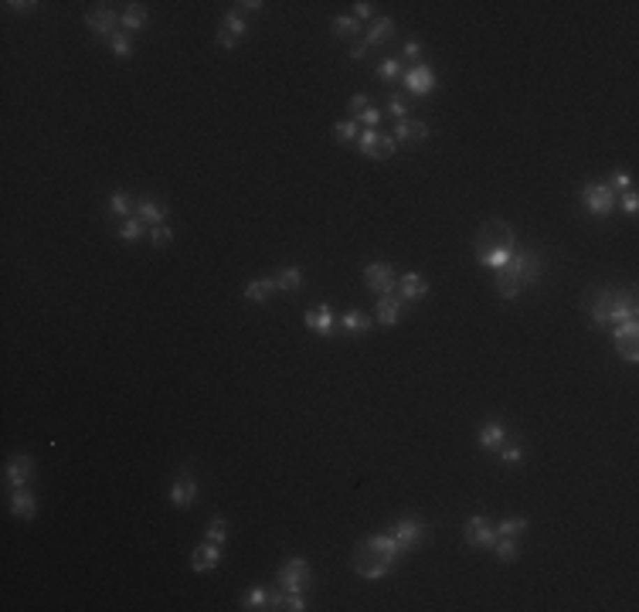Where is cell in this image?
Masks as SVG:
<instances>
[{
  "mask_svg": "<svg viewBox=\"0 0 639 612\" xmlns=\"http://www.w3.org/2000/svg\"><path fill=\"white\" fill-rule=\"evenodd\" d=\"M588 316H592V323L595 327H615V323H622V320H636L639 306H636V289H609V286H602V289H595V293H588Z\"/></svg>",
  "mask_w": 639,
  "mask_h": 612,
  "instance_id": "obj_1",
  "label": "cell"
},
{
  "mask_svg": "<svg viewBox=\"0 0 639 612\" xmlns=\"http://www.w3.org/2000/svg\"><path fill=\"white\" fill-rule=\"evenodd\" d=\"M473 249H476V262H483L490 269L504 265L507 258L517 249V235L513 228L504 221V218H490L476 228V238H473Z\"/></svg>",
  "mask_w": 639,
  "mask_h": 612,
  "instance_id": "obj_2",
  "label": "cell"
},
{
  "mask_svg": "<svg viewBox=\"0 0 639 612\" xmlns=\"http://www.w3.org/2000/svg\"><path fill=\"white\" fill-rule=\"evenodd\" d=\"M351 564H354V571H358L360 578H367V582H378V578H384L398 561L391 558V555H384L381 548H374L367 537L360 541L358 548H354V558H351Z\"/></svg>",
  "mask_w": 639,
  "mask_h": 612,
  "instance_id": "obj_3",
  "label": "cell"
},
{
  "mask_svg": "<svg viewBox=\"0 0 639 612\" xmlns=\"http://www.w3.org/2000/svg\"><path fill=\"white\" fill-rule=\"evenodd\" d=\"M500 269H507L513 279L520 282V289L524 286H534L541 279V272H544V255L534 252V249H513V255L500 265Z\"/></svg>",
  "mask_w": 639,
  "mask_h": 612,
  "instance_id": "obj_4",
  "label": "cell"
},
{
  "mask_svg": "<svg viewBox=\"0 0 639 612\" xmlns=\"http://www.w3.org/2000/svg\"><path fill=\"white\" fill-rule=\"evenodd\" d=\"M582 204H585L588 214L609 218L615 207H619V194H615L609 184H585V187H582Z\"/></svg>",
  "mask_w": 639,
  "mask_h": 612,
  "instance_id": "obj_5",
  "label": "cell"
},
{
  "mask_svg": "<svg viewBox=\"0 0 639 612\" xmlns=\"http://www.w3.org/2000/svg\"><path fill=\"white\" fill-rule=\"evenodd\" d=\"M612 344H615V351H619L622 360L636 364L639 360V323L636 320H622V323H615L612 327Z\"/></svg>",
  "mask_w": 639,
  "mask_h": 612,
  "instance_id": "obj_6",
  "label": "cell"
},
{
  "mask_svg": "<svg viewBox=\"0 0 639 612\" xmlns=\"http://www.w3.org/2000/svg\"><path fill=\"white\" fill-rule=\"evenodd\" d=\"M364 286L371 289V293H395V286H398V272H395V265H388V262H371V265H364Z\"/></svg>",
  "mask_w": 639,
  "mask_h": 612,
  "instance_id": "obj_7",
  "label": "cell"
},
{
  "mask_svg": "<svg viewBox=\"0 0 639 612\" xmlns=\"http://www.w3.org/2000/svg\"><path fill=\"white\" fill-rule=\"evenodd\" d=\"M391 534H395V541L402 544V551L409 555L411 548H418V544L429 537V524H425V520H418V517H402V520L395 524V531H391Z\"/></svg>",
  "mask_w": 639,
  "mask_h": 612,
  "instance_id": "obj_8",
  "label": "cell"
},
{
  "mask_svg": "<svg viewBox=\"0 0 639 612\" xmlns=\"http://www.w3.org/2000/svg\"><path fill=\"white\" fill-rule=\"evenodd\" d=\"M85 24H89V31H92V34H99V38H105V41H109V38L119 31L123 17H119L116 10H109V7H103V3H99V7H89V10H85Z\"/></svg>",
  "mask_w": 639,
  "mask_h": 612,
  "instance_id": "obj_9",
  "label": "cell"
},
{
  "mask_svg": "<svg viewBox=\"0 0 639 612\" xmlns=\"http://www.w3.org/2000/svg\"><path fill=\"white\" fill-rule=\"evenodd\" d=\"M279 588L282 592H303L309 585V561L303 558H289L286 564L279 568Z\"/></svg>",
  "mask_w": 639,
  "mask_h": 612,
  "instance_id": "obj_10",
  "label": "cell"
},
{
  "mask_svg": "<svg viewBox=\"0 0 639 612\" xmlns=\"http://www.w3.org/2000/svg\"><path fill=\"white\" fill-rule=\"evenodd\" d=\"M395 147H398L395 136H384V133H374V129H364L358 136V150L364 156H374V160H388L395 153Z\"/></svg>",
  "mask_w": 639,
  "mask_h": 612,
  "instance_id": "obj_11",
  "label": "cell"
},
{
  "mask_svg": "<svg viewBox=\"0 0 639 612\" xmlns=\"http://www.w3.org/2000/svg\"><path fill=\"white\" fill-rule=\"evenodd\" d=\"M31 473H34V459L27 453H17V456L7 459V466H3V483H7V490H21V486H27Z\"/></svg>",
  "mask_w": 639,
  "mask_h": 612,
  "instance_id": "obj_12",
  "label": "cell"
},
{
  "mask_svg": "<svg viewBox=\"0 0 639 612\" xmlns=\"http://www.w3.org/2000/svg\"><path fill=\"white\" fill-rule=\"evenodd\" d=\"M462 534H466V544H473V548H493V541H497V531L490 527L483 513H473L462 524Z\"/></svg>",
  "mask_w": 639,
  "mask_h": 612,
  "instance_id": "obj_13",
  "label": "cell"
},
{
  "mask_svg": "<svg viewBox=\"0 0 639 612\" xmlns=\"http://www.w3.org/2000/svg\"><path fill=\"white\" fill-rule=\"evenodd\" d=\"M194 500H198V483H194V476H191V469H180L174 486H170V504L180 510L194 507Z\"/></svg>",
  "mask_w": 639,
  "mask_h": 612,
  "instance_id": "obj_14",
  "label": "cell"
},
{
  "mask_svg": "<svg viewBox=\"0 0 639 612\" xmlns=\"http://www.w3.org/2000/svg\"><path fill=\"white\" fill-rule=\"evenodd\" d=\"M402 309H405V300L398 293H384V296H378V303H374V316H378L381 327H395L402 320Z\"/></svg>",
  "mask_w": 639,
  "mask_h": 612,
  "instance_id": "obj_15",
  "label": "cell"
},
{
  "mask_svg": "<svg viewBox=\"0 0 639 612\" xmlns=\"http://www.w3.org/2000/svg\"><path fill=\"white\" fill-rule=\"evenodd\" d=\"M218 561H221V544H214V541H201L191 551V568L194 571H214Z\"/></svg>",
  "mask_w": 639,
  "mask_h": 612,
  "instance_id": "obj_16",
  "label": "cell"
},
{
  "mask_svg": "<svg viewBox=\"0 0 639 612\" xmlns=\"http://www.w3.org/2000/svg\"><path fill=\"white\" fill-rule=\"evenodd\" d=\"M147 228L154 225H167V204H160L156 198H136V211H133Z\"/></svg>",
  "mask_w": 639,
  "mask_h": 612,
  "instance_id": "obj_17",
  "label": "cell"
},
{
  "mask_svg": "<svg viewBox=\"0 0 639 612\" xmlns=\"http://www.w3.org/2000/svg\"><path fill=\"white\" fill-rule=\"evenodd\" d=\"M303 323H307L313 333H320V337H333V309L327 303L309 306L307 313H303Z\"/></svg>",
  "mask_w": 639,
  "mask_h": 612,
  "instance_id": "obj_18",
  "label": "cell"
},
{
  "mask_svg": "<svg viewBox=\"0 0 639 612\" xmlns=\"http://www.w3.org/2000/svg\"><path fill=\"white\" fill-rule=\"evenodd\" d=\"M405 89L411 96H429L435 89V72L429 65H415L411 72H405Z\"/></svg>",
  "mask_w": 639,
  "mask_h": 612,
  "instance_id": "obj_19",
  "label": "cell"
},
{
  "mask_svg": "<svg viewBox=\"0 0 639 612\" xmlns=\"http://www.w3.org/2000/svg\"><path fill=\"white\" fill-rule=\"evenodd\" d=\"M398 286H402V300L405 303H415V300H422V296H429V279L422 276V272H405V276H398Z\"/></svg>",
  "mask_w": 639,
  "mask_h": 612,
  "instance_id": "obj_20",
  "label": "cell"
},
{
  "mask_svg": "<svg viewBox=\"0 0 639 612\" xmlns=\"http://www.w3.org/2000/svg\"><path fill=\"white\" fill-rule=\"evenodd\" d=\"M10 513H14V517H21V520H34L38 504H34V497H31V490H27V486L10 490Z\"/></svg>",
  "mask_w": 639,
  "mask_h": 612,
  "instance_id": "obj_21",
  "label": "cell"
},
{
  "mask_svg": "<svg viewBox=\"0 0 639 612\" xmlns=\"http://www.w3.org/2000/svg\"><path fill=\"white\" fill-rule=\"evenodd\" d=\"M371 327H374V320H371L367 313H360V309H351V313L340 316V330L351 333V337H364Z\"/></svg>",
  "mask_w": 639,
  "mask_h": 612,
  "instance_id": "obj_22",
  "label": "cell"
},
{
  "mask_svg": "<svg viewBox=\"0 0 639 612\" xmlns=\"http://www.w3.org/2000/svg\"><path fill=\"white\" fill-rule=\"evenodd\" d=\"M395 140H402V143H422V140H429V126L418 123V119H402L395 126Z\"/></svg>",
  "mask_w": 639,
  "mask_h": 612,
  "instance_id": "obj_23",
  "label": "cell"
},
{
  "mask_svg": "<svg viewBox=\"0 0 639 612\" xmlns=\"http://www.w3.org/2000/svg\"><path fill=\"white\" fill-rule=\"evenodd\" d=\"M493 289H497L500 300H517V296H520V282L513 279L507 269H500V265L493 269Z\"/></svg>",
  "mask_w": 639,
  "mask_h": 612,
  "instance_id": "obj_24",
  "label": "cell"
},
{
  "mask_svg": "<svg viewBox=\"0 0 639 612\" xmlns=\"http://www.w3.org/2000/svg\"><path fill=\"white\" fill-rule=\"evenodd\" d=\"M507 442V429H504V422H486V425H480V446L483 449H500Z\"/></svg>",
  "mask_w": 639,
  "mask_h": 612,
  "instance_id": "obj_25",
  "label": "cell"
},
{
  "mask_svg": "<svg viewBox=\"0 0 639 612\" xmlns=\"http://www.w3.org/2000/svg\"><path fill=\"white\" fill-rule=\"evenodd\" d=\"M272 279H276V289H282V293H296V289L303 286V272H300L296 265H286V269H279Z\"/></svg>",
  "mask_w": 639,
  "mask_h": 612,
  "instance_id": "obj_26",
  "label": "cell"
},
{
  "mask_svg": "<svg viewBox=\"0 0 639 612\" xmlns=\"http://www.w3.org/2000/svg\"><path fill=\"white\" fill-rule=\"evenodd\" d=\"M272 293H276V279L272 276L269 279H252L245 286V300H252V303H265Z\"/></svg>",
  "mask_w": 639,
  "mask_h": 612,
  "instance_id": "obj_27",
  "label": "cell"
},
{
  "mask_svg": "<svg viewBox=\"0 0 639 612\" xmlns=\"http://www.w3.org/2000/svg\"><path fill=\"white\" fill-rule=\"evenodd\" d=\"M391 31H395V21H391V17H378L374 24L367 27V34H364V45H384V41L391 38Z\"/></svg>",
  "mask_w": 639,
  "mask_h": 612,
  "instance_id": "obj_28",
  "label": "cell"
},
{
  "mask_svg": "<svg viewBox=\"0 0 639 612\" xmlns=\"http://www.w3.org/2000/svg\"><path fill=\"white\" fill-rule=\"evenodd\" d=\"M147 21H150L147 3H129L126 14H123V27H126V31H140V27H147Z\"/></svg>",
  "mask_w": 639,
  "mask_h": 612,
  "instance_id": "obj_29",
  "label": "cell"
},
{
  "mask_svg": "<svg viewBox=\"0 0 639 612\" xmlns=\"http://www.w3.org/2000/svg\"><path fill=\"white\" fill-rule=\"evenodd\" d=\"M109 211H112L116 218H123V221H126L129 211H136V201L129 198L126 191H112V194H109Z\"/></svg>",
  "mask_w": 639,
  "mask_h": 612,
  "instance_id": "obj_30",
  "label": "cell"
},
{
  "mask_svg": "<svg viewBox=\"0 0 639 612\" xmlns=\"http://www.w3.org/2000/svg\"><path fill=\"white\" fill-rule=\"evenodd\" d=\"M493 551H497V558L504 561V564H513V561L520 558V548H517L513 537H497L493 541Z\"/></svg>",
  "mask_w": 639,
  "mask_h": 612,
  "instance_id": "obj_31",
  "label": "cell"
},
{
  "mask_svg": "<svg viewBox=\"0 0 639 612\" xmlns=\"http://www.w3.org/2000/svg\"><path fill=\"white\" fill-rule=\"evenodd\" d=\"M367 541H371L374 548H381L384 555H391L395 561H402V555H405V551H402V544L395 541V534H367Z\"/></svg>",
  "mask_w": 639,
  "mask_h": 612,
  "instance_id": "obj_32",
  "label": "cell"
},
{
  "mask_svg": "<svg viewBox=\"0 0 639 612\" xmlns=\"http://www.w3.org/2000/svg\"><path fill=\"white\" fill-rule=\"evenodd\" d=\"M360 34V21L358 17H347V14H340V17H333V38H354Z\"/></svg>",
  "mask_w": 639,
  "mask_h": 612,
  "instance_id": "obj_33",
  "label": "cell"
},
{
  "mask_svg": "<svg viewBox=\"0 0 639 612\" xmlns=\"http://www.w3.org/2000/svg\"><path fill=\"white\" fill-rule=\"evenodd\" d=\"M497 537H517V534H524L527 531V517H504L497 527Z\"/></svg>",
  "mask_w": 639,
  "mask_h": 612,
  "instance_id": "obj_34",
  "label": "cell"
},
{
  "mask_svg": "<svg viewBox=\"0 0 639 612\" xmlns=\"http://www.w3.org/2000/svg\"><path fill=\"white\" fill-rule=\"evenodd\" d=\"M269 606V588H262V585H256L245 599H242V609L245 612H256V609H265Z\"/></svg>",
  "mask_w": 639,
  "mask_h": 612,
  "instance_id": "obj_35",
  "label": "cell"
},
{
  "mask_svg": "<svg viewBox=\"0 0 639 612\" xmlns=\"http://www.w3.org/2000/svg\"><path fill=\"white\" fill-rule=\"evenodd\" d=\"M143 231H147V225L133 214V218H126V221L119 225V238H123V242H140V238H143Z\"/></svg>",
  "mask_w": 639,
  "mask_h": 612,
  "instance_id": "obj_36",
  "label": "cell"
},
{
  "mask_svg": "<svg viewBox=\"0 0 639 612\" xmlns=\"http://www.w3.org/2000/svg\"><path fill=\"white\" fill-rule=\"evenodd\" d=\"M109 48H112L116 58H129V54H133V38H129L126 31H116V34L109 38Z\"/></svg>",
  "mask_w": 639,
  "mask_h": 612,
  "instance_id": "obj_37",
  "label": "cell"
},
{
  "mask_svg": "<svg viewBox=\"0 0 639 612\" xmlns=\"http://www.w3.org/2000/svg\"><path fill=\"white\" fill-rule=\"evenodd\" d=\"M205 541H214V544H225L228 541V520L225 517H211V524H207V534Z\"/></svg>",
  "mask_w": 639,
  "mask_h": 612,
  "instance_id": "obj_38",
  "label": "cell"
},
{
  "mask_svg": "<svg viewBox=\"0 0 639 612\" xmlns=\"http://www.w3.org/2000/svg\"><path fill=\"white\" fill-rule=\"evenodd\" d=\"M378 78H384V82H398V78H402V58H384L381 65H378Z\"/></svg>",
  "mask_w": 639,
  "mask_h": 612,
  "instance_id": "obj_39",
  "label": "cell"
},
{
  "mask_svg": "<svg viewBox=\"0 0 639 612\" xmlns=\"http://www.w3.org/2000/svg\"><path fill=\"white\" fill-rule=\"evenodd\" d=\"M333 140H337V143H344V147H347V143H354V140H358V126H354L351 119H340V123L333 126Z\"/></svg>",
  "mask_w": 639,
  "mask_h": 612,
  "instance_id": "obj_40",
  "label": "cell"
},
{
  "mask_svg": "<svg viewBox=\"0 0 639 612\" xmlns=\"http://www.w3.org/2000/svg\"><path fill=\"white\" fill-rule=\"evenodd\" d=\"M225 31H231V34L242 41V38H245V31H249V27H245V17H242L238 10H225Z\"/></svg>",
  "mask_w": 639,
  "mask_h": 612,
  "instance_id": "obj_41",
  "label": "cell"
},
{
  "mask_svg": "<svg viewBox=\"0 0 639 612\" xmlns=\"http://www.w3.org/2000/svg\"><path fill=\"white\" fill-rule=\"evenodd\" d=\"M150 238H154L156 249H163V245L174 242V231H170V225H154V228H150Z\"/></svg>",
  "mask_w": 639,
  "mask_h": 612,
  "instance_id": "obj_42",
  "label": "cell"
},
{
  "mask_svg": "<svg viewBox=\"0 0 639 612\" xmlns=\"http://www.w3.org/2000/svg\"><path fill=\"white\" fill-rule=\"evenodd\" d=\"M497 453H500V459H504V462H511V466H517V462H520V459H524V449H520V446H517V442H511V446H507V442H504V446H500V449H497Z\"/></svg>",
  "mask_w": 639,
  "mask_h": 612,
  "instance_id": "obj_43",
  "label": "cell"
},
{
  "mask_svg": "<svg viewBox=\"0 0 639 612\" xmlns=\"http://www.w3.org/2000/svg\"><path fill=\"white\" fill-rule=\"evenodd\" d=\"M609 187H612L615 194H622V191H629V187H633V177H629L626 170H615L612 177H609Z\"/></svg>",
  "mask_w": 639,
  "mask_h": 612,
  "instance_id": "obj_44",
  "label": "cell"
},
{
  "mask_svg": "<svg viewBox=\"0 0 639 612\" xmlns=\"http://www.w3.org/2000/svg\"><path fill=\"white\" fill-rule=\"evenodd\" d=\"M388 109H391V112L398 116V123H402V119H409V116H411V112H409V102L402 99V96H391V99H388Z\"/></svg>",
  "mask_w": 639,
  "mask_h": 612,
  "instance_id": "obj_45",
  "label": "cell"
},
{
  "mask_svg": "<svg viewBox=\"0 0 639 612\" xmlns=\"http://www.w3.org/2000/svg\"><path fill=\"white\" fill-rule=\"evenodd\" d=\"M214 41H218V48H225V51L238 48V38H235V34H231V31H225V27H221V31H218V34H214Z\"/></svg>",
  "mask_w": 639,
  "mask_h": 612,
  "instance_id": "obj_46",
  "label": "cell"
},
{
  "mask_svg": "<svg viewBox=\"0 0 639 612\" xmlns=\"http://www.w3.org/2000/svg\"><path fill=\"white\" fill-rule=\"evenodd\" d=\"M619 201H622V207H626L629 214H636L639 198H636V191H633V187H629V191H622V194H619Z\"/></svg>",
  "mask_w": 639,
  "mask_h": 612,
  "instance_id": "obj_47",
  "label": "cell"
},
{
  "mask_svg": "<svg viewBox=\"0 0 639 612\" xmlns=\"http://www.w3.org/2000/svg\"><path fill=\"white\" fill-rule=\"evenodd\" d=\"M354 17H358V21H367V17H374V3H367V0H358V3H354Z\"/></svg>",
  "mask_w": 639,
  "mask_h": 612,
  "instance_id": "obj_48",
  "label": "cell"
},
{
  "mask_svg": "<svg viewBox=\"0 0 639 612\" xmlns=\"http://www.w3.org/2000/svg\"><path fill=\"white\" fill-rule=\"evenodd\" d=\"M3 7H10V10H17V14H31L38 3H34V0H7Z\"/></svg>",
  "mask_w": 639,
  "mask_h": 612,
  "instance_id": "obj_49",
  "label": "cell"
},
{
  "mask_svg": "<svg viewBox=\"0 0 639 612\" xmlns=\"http://www.w3.org/2000/svg\"><path fill=\"white\" fill-rule=\"evenodd\" d=\"M364 109H367V96H360V92L351 102H347V112H351V116H360Z\"/></svg>",
  "mask_w": 639,
  "mask_h": 612,
  "instance_id": "obj_50",
  "label": "cell"
},
{
  "mask_svg": "<svg viewBox=\"0 0 639 612\" xmlns=\"http://www.w3.org/2000/svg\"><path fill=\"white\" fill-rule=\"evenodd\" d=\"M360 119H364V123H367V126H374V123H378V119H381V112H378V109H374V105H367V109H364V112H360Z\"/></svg>",
  "mask_w": 639,
  "mask_h": 612,
  "instance_id": "obj_51",
  "label": "cell"
},
{
  "mask_svg": "<svg viewBox=\"0 0 639 612\" xmlns=\"http://www.w3.org/2000/svg\"><path fill=\"white\" fill-rule=\"evenodd\" d=\"M405 58H409V61H418V58H422V45H418V41H409V45H405Z\"/></svg>",
  "mask_w": 639,
  "mask_h": 612,
  "instance_id": "obj_52",
  "label": "cell"
},
{
  "mask_svg": "<svg viewBox=\"0 0 639 612\" xmlns=\"http://www.w3.org/2000/svg\"><path fill=\"white\" fill-rule=\"evenodd\" d=\"M364 51H367V45H364V41H354V48H351V58H354V61H360V58H364Z\"/></svg>",
  "mask_w": 639,
  "mask_h": 612,
  "instance_id": "obj_53",
  "label": "cell"
},
{
  "mask_svg": "<svg viewBox=\"0 0 639 612\" xmlns=\"http://www.w3.org/2000/svg\"><path fill=\"white\" fill-rule=\"evenodd\" d=\"M238 7H242V10H262L265 3H262V0H245V3H238Z\"/></svg>",
  "mask_w": 639,
  "mask_h": 612,
  "instance_id": "obj_54",
  "label": "cell"
}]
</instances>
